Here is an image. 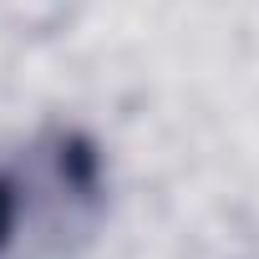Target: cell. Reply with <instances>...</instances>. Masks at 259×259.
<instances>
[{
  "instance_id": "obj_1",
  "label": "cell",
  "mask_w": 259,
  "mask_h": 259,
  "mask_svg": "<svg viewBox=\"0 0 259 259\" xmlns=\"http://www.w3.org/2000/svg\"><path fill=\"white\" fill-rule=\"evenodd\" d=\"M11 229H16V188L0 178V244L11 239Z\"/></svg>"
}]
</instances>
